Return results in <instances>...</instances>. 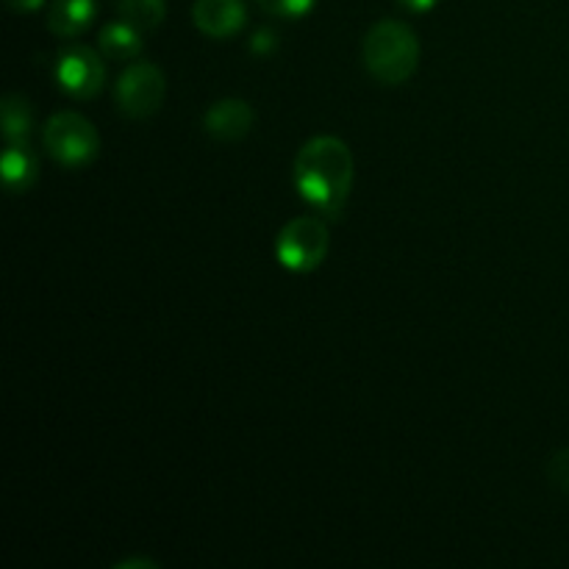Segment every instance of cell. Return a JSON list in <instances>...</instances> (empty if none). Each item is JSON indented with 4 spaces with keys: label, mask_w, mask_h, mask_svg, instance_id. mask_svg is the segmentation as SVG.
Returning <instances> with one entry per match:
<instances>
[{
    "label": "cell",
    "mask_w": 569,
    "mask_h": 569,
    "mask_svg": "<svg viewBox=\"0 0 569 569\" xmlns=\"http://www.w3.org/2000/svg\"><path fill=\"white\" fill-rule=\"evenodd\" d=\"M39 176V164L28 142H14L3 153V183L11 194H20L33 187Z\"/></svg>",
    "instance_id": "cell-11"
},
{
    "label": "cell",
    "mask_w": 569,
    "mask_h": 569,
    "mask_svg": "<svg viewBox=\"0 0 569 569\" xmlns=\"http://www.w3.org/2000/svg\"><path fill=\"white\" fill-rule=\"evenodd\" d=\"M114 6L122 20L137 26L139 31H153L167 14V0H114Z\"/></svg>",
    "instance_id": "cell-13"
},
{
    "label": "cell",
    "mask_w": 569,
    "mask_h": 569,
    "mask_svg": "<svg viewBox=\"0 0 569 569\" xmlns=\"http://www.w3.org/2000/svg\"><path fill=\"white\" fill-rule=\"evenodd\" d=\"M256 122V111L248 100L226 98L217 100L203 117V128L211 139L217 142H237V139L248 137L250 128Z\"/></svg>",
    "instance_id": "cell-8"
},
{
    "label": "cell",
    "mask_w": 569,
    "mask_h": 569,
    "mask_svg": "<svg viewBox=\"0 0 569 569\" xmlns=\"http://www.w3.org/2000/svg\"><path fill=\"white\" fill-rule=\"evenodd\" d=\"M548 476H550V481L556 483V487L565 489V492H569V448L567 450H559V453H556L553 459H550Z\"/></svg>",
    "instance_id": "cell-15"
},
{
    "label": "cell",
    "mask_w": 569,
    "mask_h": 569,
    "mask_svg": "<svg viewBox=\"0 0 569 569\" xmlns=\"http://www.w3.org/2000/svg\"><path fill=\"white\" fill-rule=\"evenodd\" d=\"M256 3L272 17H289V20H298V17H306L311 9H315L317 0H256Z\"/></svg>",
    "instance_id": "cell-14"
},
{
    "label": "cell",
    "mask_w": 569,
    "mask_h": 569,
    "mask_svg": "<svg viewBox=\"0 0 569 569\" xmlns=\"http://www.w3.org/2000/svg\"><path fill=\"white\" fill-rule=\"evenodd\" d=\"M164 72H161V67L150 64V61H137V64L128 67L114 87L117 109L131 117V120H144V117L156 114L164 103Z\"/></svg>",
    "instance_id": "cell-5"
},
{
    "label": "cell",
    "mask_w": 569,
    "mask_h": 569,
    "mask_svg": "<svg viewBox=\"0 0 569 569\" xmlns=\"http://www.w3.org/2000/svg\"><path fill=\"white\" fill-rule=\"evenodd\" d=\"M98 44H100V53H103L106 59L133 61V59H139V53H142L144 39H142V31H139L137 26L120 20V22H111V26H106L103 31H100Z\"/></svg>",
    "instance_id": "cell-10"
},
{
    "label": "cell",
    "mask_w": 569,
    "mask_h": 569,
    "mask_svg": "<svg viewBox=\"0 0 569 569\" xmlns=\"http://www.w3.org/2000/svg\"><path fill=\"white\" fill-rule=\"evenodd\" d=\"M365 64L372 78L381 83L398 87L417 72L420 64V39L406 22L381 20L365 37Z\"/></svg>",
    "instance_id": "cell-2"
},
{
    "label": "cell",
    "mask_w": 569,
    "mask_h": 569,
    "mask_svg": "<svg viewBox=\"0 0 569 569\" xmlns=\"http://www.w3.org/2000/svg\"><path fill=\"white\" fill-rule=\"evenodd\" d=\"M0 122H3L6 142H28L33 128V109L22 94H6L0 103Z\"/></svg>",
    "instance_id": "cell-12"
},
{
    "label": "cell",
    "mask_w": 569,
    "mask_h": 569,
    "mask_svg": "<svg viewBox=\"0 0 569 569\" xmlns=\"http://www.w3.org/2000/svg\"><path fill=\"white\" fill-rule=\"evenodd\" d=\"M11 11H20V14H31V11L42 9L44 0H3Z\"/></svg>",
    "instance_id": "cell-17"
},
{
    "label": "cell",
    "mask_w": 569,
    "mask_h": 569,
    "mask_svg": "<svg viewBox=\"0 0 569 569\" xmlns=\"http://www.w3.org/2000/svg\"><path fill=\"white\" fill-rule=\"evenodd\" d=\"M398 3L409 11H431L439 0H398Z\"/></svg>",
    "instance_id": "cell-18"
},
{
    "label": "cell",
    "mask_w": 569,
    "mask_h": 569,
    "mask_svg": "<svg viewBox=\"0 0 569 569\" xmlns=\"http://www.w3.org/2000/svg\"><path fill=\"white\" fill-rule=\"evenodd\" d=\"M42 142L50 159L59 161L61 167H70V170L92 164L100 150L98 131L78 111H59V114L50 117L44 122Z\"/></svg>",
    "instance_id": "cell-3"
},
{
    "label": "cell",
    "mask_w": 569,
    "mask_h": 569,
    "mask_svg": "<svg viewBox=\"0 0 569 569\" xmlns=\"http://www.w3.org/2000/svg\"><path fill=\"white\" fill-rule=\"evenodd\" d=\"M356 161L348 144L339 137H315L298 150L292 181L300 198L320 214L339 217L348 206L353 189Z\"/></svg>",
    "instance_id": "cell-1"
},
{
    "label": "cell",
    "mask_w": 569,
    "mask_h": 569,
    "mask_svg": "<svg viewBox=\"0 0 569 569\" xmlns=\"http://www.w3.org/2000/svg\"><path fill=\"white\" fill-rule=\"evenodd\" d=\"M331 233L320 217H295L276 239V256L289 272H311L326 261Z\"/></svg>",
    "instance_id": "cell-4"
},
{
    "label": "cell",
    "mask_w": 569,
    "mask_h": 569,
    "mask_svg": "<svg viewBox=\"0 0 569 569\" xmlns=\"http://www.w3.org/2000/svg\"><path fill=\"white\" fill-rule=\"evenodd\" d=\"M56 81L61 92L76 100H92L106 87V64L92 48L87 44H72L61 50L59 64H56Z\"/></svg>",
    "instance_id": "cell-6"
},
{
    "label": "cell",
    "mask_w": 569,
    "mask_h": 569,
    "mask_svg": "<svg viewBox=\"0 0 569 569\" xmlns=\"http://www.w3.org/2000/svg\"><path fill=\"white\" fill-rule=\"evenodd\" d=\"M98 14V0H53L48 9V28L61 39L81 37Z\"/></svg>",
    "instance_id": "cell-9"
},
{
    "label": "cell",
    "mask_w": 569,
    "mask_h": 569,
    "mask_svg": "<svg viewBox=\"0 0 569 569\" xmlns=\"http://www.w3.org/2000/svg\"><path fill=\"white\" fill-rule=\"evenodd\" d=\"M276 48V31H259L253 37V50L256 53H270Z\"/></svg>",
    "instance_id": "cell-16"
},
{
    "label": "cell",
    "mask_w": 569,
    "mask_h": 569,
    "mask_svg": "<svg viewBox=\"0 0 569 569\" xmlns=\"http://www.w3.org/2000/svg\"><path fill=\"white\" fill-rule=\"evenodd\" d=\"M192 22L211 39H231L248 22L244 0H194Z\"/></svg>",
    "instance_id": "cell-7"
},
{
    "label": "cell",
    "mask_w": 569,
    "mask_h": 569,
    "mask_svg": "<svg viewBox=\"0 0 569 569\" xmlns=\"http://www.w3.org/2000/svg\"><path fill=\"white\" fill-rule=\"evenodd\" d=\"M126 567H148V569H156L159 565H156V561H139V559H133V561H126V565H120V569H126Z\"/></svg>",
    "instance_id": "cell-19"
}]
</instances>
